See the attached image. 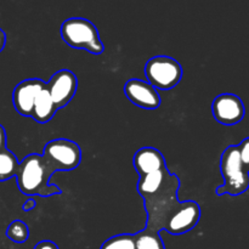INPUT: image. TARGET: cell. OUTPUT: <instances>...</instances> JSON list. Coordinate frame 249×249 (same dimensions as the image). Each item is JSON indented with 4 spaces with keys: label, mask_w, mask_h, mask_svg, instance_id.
<instances>
[{
    "label": "cell",
    "mask_w": 249,
    "mask_h": 249,
    "mask_svg": "<svg viewBox=\"0 0 249 249\" xmlns=\"http://www.w3.org/2000/svg\"><path fill=\"white\" fill-rule=\"evenodd\" d=\"M147 212V230L160 233L164 230L172 235L189 232L198 224L201 208L195 201L180 202L178 191H169L153 198L143 199Z\"/></svg>",
    "instance_id": "cell-1"
},
{
    "label": "cell",
    "mask_w": 249,
    "mask_h": 249,
    "mask_svg": "<svg viewBox=\"0 0 249 249\" xmlns=\"http://www.w3.org/2000/svg\"><path fill=\"white\" fill-rule=\"evenodd\" d=\"M53 170L41 155L32 153L19 162V169L16 175L19 191L29 197H49L61 194L60 187L50 184Z\"/></svg>",
    "instance_id": "cell-2"
},
{
    "label": "cell",
    "mask_w": 249,
    "mask_h": 249,
    "mask_svg": "<svg viewBox=\"0 0 249 249\" xmlns=\"http://www.w3.org/2000/svg\"><path fill=\"white\" fill-rule=\"evenodd\" d=\"M220 170L224 185L216 189V195L240 196L249 189V172L241 160L237 146H229L221 155Z\"/></svg>",
    "instance_id": "cell-3"
},
{
    "label": "cell",
    "mask_w": 249,
    "mask_h": 249,
    "mask_svg": "<svg viewBox=\"0 0 249 249\" xmlns=\"http://www.w3.org/2000/svg\"><path fill=\"white\" fill-rule=\"evenodd\" d=\"M61 36L73 49L85 50L94 55H100L105 50L96 26L83 17L66 19L61 26Z\"/></svg>",
    "instance_id": "cell-4"
},
{
    "label": "cell",
    "mask_w": 249,
    "mask_h": 249,
    "mask_svg": "<svg viewBox=\"0 0 249 249\" xmlns=\"http://www.w3.org/2000/svg\"><path fill=\"white\" fill-rule=\"evenodd\" d=\"M145 74L147 82L156 90H170L181 80L182 67L175 58L169 56H155L146 63Z\"/></svg>",
    "instance_id": "cell-5"
},
{
    "label": "cell",
    "mask_w": 249,
    "mask_h": 249,
    "mask_svg": "<svg viewBox=\"0 0 249 249\" xmlns=\"http://www.w3.org/2000/svg\"><path fill=\"white\" fill-rule=\"evenodd\" d=\"M41 156L53 168V172L73 170L79 167L82 160V151L79 145L67 139L51 140L45 145Z\"/></svg>",
    "instance_id": "cell-6"
},
{
    "label": "cell",
    "mask_w": 249,
    "mask_h": 249,
    "mask_svg": "<svg viewBox=\"0 0 249 249\" xmlns=\"http://www.w3.org/2000/svg\"><path fill=\"white\" fill-rule=\"evenodd\" d=\"M180 180L168 168L141 175L138 182V192L143 199L153 198L169 191H179Z\"/></svg>",
    "instance_id": "cell-7"
},
{
    "label": "cell",
    "mask_w": 249,
    "mask_h": 249,
    "mask_svg": "<svg viewBox=\"0 0 249 249\" xmlns=\"http://www.w3.org/2000/svg\"><path fill=\"white\" fill-rule=\"evenodd\" d=\"M78 88V79L73 72L62 70L56 72L46 83V89L57 109L63 108L74 97Z\"/></svg>",
    "instance_id": "cell-8"
},
{
    "label": "cell",
    "mask_w": 249,
    "mask_h": 249,
    "mask_svg": "<svg viewBox=\"0 0 249 249\" xmlns=\"http://www.w3.org/2000/svg\"><path fill=\"white\" fill-rule=\"evenodd\" d=\"M213 116L224 125L240 123L246 113L242 100L233 94H221L214 99L212 105Z\"/></svg>",
    "instance_id": "cell-9"
},
{
    "label": "cell",
    "mask_w": 249,
    "mask_h": 249,
    "mask_svg": "<svg viewBox=\"0 0 249 249\" xmlns=\"http://www.w3.org/2000/svg\"><path fill=\"white\" fill-rule=\"evenodd\" d=\"M46 88V83L41 79L32 78L16 85L12 94L14 107L21 116L31 117L34 102L39 92Z\"/></svg>",
    "instance_id": "cell-10"
},
{
    "label": "cell",
    "mask_w": 249,
    "mask_h": 249,
    "mask_svg": "<svg viewBox=\"0 0 249 249\" xmlns=\"http://www.w3.org/2000/svg\"><path fill=\"white\" fill-rule=\"evenodd\" d=\"M124 92L129 101L143 109H156L160 105L157 90L148 82L141 79H130L124 85Z\"/></svg>",
    "instance_id": "cell-11"
},
{
    "label": "cell",
    "mask_w": 249,
    "mask_h": 249,
    "mask_svg": "<svg viewBox=\"0 0 249 249\" xmlns=\"http://www.w3.org/2000/svg\"><path fill=\"white\" fill-rule=\"evenodd\" d=\"M134 168L141 175L150 174L167 167L164 156L153 147H142L134 155Z\"/></svg>",
    "instance_id": "cell-12"
},
{
    "label": "cell",
    "mask_w": 249,
    "mask_h": 249,
    "mask_svg": "<svg viewBox=\"0 0 249 249\" xmlns=\"http://www.w3.org/2000/svg\"><path fill=\"white\" fill-rule=\"evenodd\" d=\"M57 107L53 104L48 89H43L36 96V102H34L33 109H32L31 117L36 121L38 123H48L55 116Z\"/></svg>",
    "instance_id": "cell-13"
},
{
    "label": "cell",
    "mask_w": 249,
    "mask_h": 249,
    "mask_svg": "<svg viewBox=\"0 0 249 249\" xmlns=\"http://www.w3.org/2000/svg\"><path fill=\"white\" fill-rule=\"evenodd\" d=\"M19 169V162L17 157L5 148L0 152V181H5L11 178H16Z\"/></svg>",
    "instance_id": "cell-14"
},
{
    "label": "cell",
    "mask_w": 249,
    "mask_h": 249,
    "mask_svg": "<svg viewBox=\"0 0 249 249\" xmlns=\"http://www.w3.org/2000/svg\"><path fill=\"white\" fill-rule=\"evenodd\" d=\"M138 249H165L160 233L145 229L135 235Z\"/></svg>",
    "instance_id": "cell-15"
},
{
    "label": "cell",
    "mask_w": 249,
    "mask_h": 249,
    "mask_svg": "<svg viewBox=\"0 0 249 249\" xmlns=\"http://www.w3.org/2000/svg\"><path fill=\"white\" fill-rule=\"evenodd\" d=\"M101 249H138L135 235L122 233V235L113 236L102 243Z\"/></svg>",
    "instance_id": "cell-16"
},
{
    "label": "cell",
    "mask_w": 249,
    "mask_h": 249,
    "mask_svg": "<svg viewBox=\"0 0 249 249\" xmlns=\"http://www.w3.org/2000/svg\"><path fill=\"white\" fill-rule=\"evenodd\" d=\"M7 238L15 243H23L29 237V229L22 220H14L6 230Z\"/></svg>",
    "instance_id": "cell-17"
},
{
    "label": "cell",
    "mask_w": 249,
    "mask_h": 249,
    "mask_svg": "<svg viewBox=\"0 0 249 249\" xmlns=\"http://www.w3.org/2000/svg\"><path fill=\"white\" fill-rule=\"evenodd\" d=\"M238 151H240L241 160H242V163L245 164V167L247 168L249 165V138L243 140L240 145H237Z\"/></svg>",
    "instance_id": "cell-18"
},
{
    "label": "cell",
    "mask_w": 249,
    "mask_h": 249,
    "mask_svg": "<svg viewBox=\"0 0 249 249\" xmlns=\"http://www.w3.org/2000/svg\"><path fill=\"white\" fill-rule=\"evenodd\" d=\"M33 249H60L57 247V245L51 241H41V242L36 243V247Z\"/></svg>",
    "instance_id": "cell-19"
},
{
    "label": "cell",
    "mask_w": 249,
    "mask_h": 249,
    "mask_svg": "<svg viewBox=\"0 0 249 249\" xmlns=\"http://www.w3.org/2000/svg\"><path fill=\"white\" fill-rule=\"evenodd\" d=\"M6 148V133H5L4 126L0 124V152Z\"/></svg>",
    "instance_id": "cell-20"
},
{
    "label": "cell",
    "mask_w": 249,
    "mask_h": 249,
    "mask_svg": "<svg viewBox=\"0 0 249 249\" xmlns=\"http://www.w3.org/2000/svg\"><path fill=\"white\" fill-rule=\"evenodd\" d=\"M34 207H36V199H34L33 197H31V198L27 199V201L24 202L23 211L28 212V211H31V209H33Z\"/></svg>",
    "instance_id": "cell-21"
},
{
    "label": "cell",
    "mask_w": 249,
    "mask_h": 249,
    "mask_svg": "<svg viewBox=\"0 0 249 249\" xmlns=\"http://www.w3.org/2000/svg\"><path fill=\"white\" fill-rule=\"evenodd\" d=\"M5 44H6V36H5L4 31L0 28V53H1L2 49L5 48Z\"/></svg>",
    "instance_id": "cell-22"
},
{
    "label": "cell",
    "mask_w": 249,
    "mask_h": 249,
    "mask_svg": "<svg viewBox=\"0 0 249 249\" xmlns=\"http://www.w3.org/2000/svg\"><path fill=\"white\" fill-rule=\"evenodd\" d=\"M247 170H248V172H249V165H248V167H247Z\"/></svg>",
    "instance_id": "cell-23"
}]
</instances>
